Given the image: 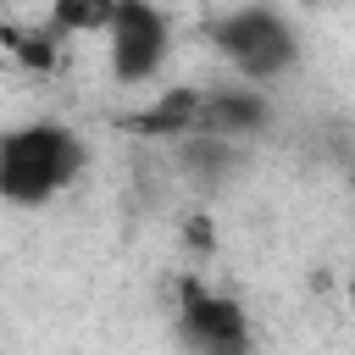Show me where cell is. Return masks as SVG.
<instances>
[{"label":"cell","instance_id":"1","mask_svg":"<svg viewBox=\"0 0 355 355\" xmlns=\"http://www.w3.org/2000/svg\"><path fill=\"white\" fill-rule=\"evenodd\" d=\"M89 166V144L67 128V122H28L11 128L0 139V194L6 205H50L61 189L78 183V172Z\"/></svg>","mask_w":355,"mask_h":355},{"label":"cell","instance_id":"2","mask_svg":"<svg viewBox=\"0 0 355 355\" xmlns=\"http://www.w3.org/2000/svg\"><path fill=\"white\" fill-rule=\"evenodd\" d=\"M216 55L244 78V83H277L300 61V33L277 6H233L211 28Z\"/></svg>","mask_w":355,"mask_h":355},{"label":"cell","instance_id":"3","mask_svg":"<svg viewBox=\"0 0 355 355\" xmlns=\"http://www.w3.org/2000/svg\"><path fill=\"white\" fill-rule=\"evenodd\" d=\"M105 39H111V44H105L111 78H116L122 89H144V83L166 67V55H172V22H166V11H161L155 0H122Z\"/></svg>","mask_w":355,"mask_h":355},{"label":"cell","instance_id":"4","mask_svg":"<svg viewBox=\"0 0 355 355\" xmlns=\"http://www.w3.org/2000/svg\"><path fill=\"white\" fill-rule=\"evenodd\" d=\"M178 338L205 355H244L250 349V316L233 294L205 288L200 277L178 283Z\"/></svg>","mask_w":355,"mask_h":355},{"label":"cell","instance_id":"5","mask_svg":"<svg viewBox=\"0 0 355 355\" xmlns=\"http://www.w3.org/2000/svg\"><path fill=\"white\" fill-rule=\"evenodd\" d=\"M200 111H205L200 89H161L144 111L122 116V128L139 133V139H183L189 128H200Z\"/></svg>","mask_w":355,"mask_h":355},{"label":"cell","instance_id":"6","mask_svg":"<svg viewBox=\"0 0 355 355\" xmlns=\"http://www.w3.org/2000/svg\"><path fill=\"white\" fill-rule=\"evenodd\" d=\"M266 122H272V105L261 89H216V94H205V111H200V128H216L233 139L261 133Z\"/></svg>","mask_w":355,"mask_h":355},{"label":"cell","instance_id":"7","mask_svg":"<svg viewBox=\"0 0 355 355\" xmlns=\"http://www.w3.org/2000/svg\"><path fill=\"white\" fill-rule=\"evenodd\" d=\"M233 161H239L233 133H216V128H189V133L178 139V166H183V178H194L200 189L222 183Z\"/></svg>","mask_w":355,"mask_h":355},{"label":"cell","instance_id":"8","mask_svg":"<svg viewBox=\"0 0 355 355\" xmlns=\"http://www.w3.org/2000/svg\"><path fill=\"white\" fill-rule=\"evenodd\" d=\"M122 0H50V28L67 39H89V33H111Z\"/></svg>","mask_w":355,"mask_h":355},{"label":"cell","instance_id":"9","mask_svg":"<svg viewBox=\"0 0 355 355\" xmlns=\"http://www.w3.org/2000/svg\"><path fill=\"white\" fill-rule=\"evenodd\" d=\"M61 39L67 33H55L50 22H39V28H6V50L28 67V72H55V61H61Z\"/></svg>","mask_w":355,"mask_h":355},{"label":"cell","instance_id":"10","mask_svg":"<svg viewBox=\"0 0 355 355\" xmlns=\"http://www.w3.org/2000/svg\"><path fill=\"white\" fill-rule=\"evenodd\" d=\"M349 294H355V283H349Z\"/></svg>","mask_w":355,"mask_h":355}]
</instances>
